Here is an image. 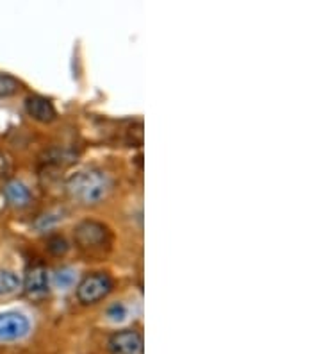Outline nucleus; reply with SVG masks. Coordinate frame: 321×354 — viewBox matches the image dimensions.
Instances as JSON below:
<instances>
[{
  "label": "nucleus",
  "instance_id": "20e7f679",
  "mask_svg": "<svg viewBox=\"0 0 321 354\" xmlns=\"http://www.w3.org/2000/svg\"><path fill=\"white\" fill-rule=\"evenodd\" d=\"M30 331V322L23 313L6 311L0 313V340L14 342L26 338Z\"/></svg>",
  "mask_w": 321,
  "mask_h": 354
},
{
  "label": "nucleus",
  "instance_id": "f8f14e48",
  "mask_svg": "<svg viewBox=\"0 0 321 354\" xmlns=\"http://www.w3.org/2000/svg\"><path fill=\"white\" fill-rule=\"evenodd\" d=\"M47 249L52 252V254L63 256V254H66V252H68L70 245L63 236H59V234H54V236L48 238Z\"/></svg>",
  "mask_w": 321,
  "mask_h": 354
},
{
  "label": "nucleus",
  "instance_id": "423d86ee",
  "mask_svg": "<svg viewBox=\"0 0 321 354\" xmlns=\"http://www.w3.org/2000/svg\"><path fill=\"white\" fill-rule=\"evenodd\" d=\"M23 290L30 299H45L50 294V276L48 270L43 265H36V267L29 268L26 281H23Z\"/></svg>",
  "mask_w": 321,
  "mask_h": 354
},
{
  "label": "nucleus",
  "instance_id": "ddd939ff",
  "mask_svg": "<svg viewBox=\"0 0 321 354\" xmlns=\"http://www.w3.org/2000/svg\"><path fill=\"white\" fill-rule=\"evenodd\" d=\"M107 317H109V320H113V322H124L128 317V308L125 306L124 303H115L113 306H109V310H107Z\"/></svg>",
  "mask_w": 321,
  "mask_h": 354
},
{
  "label": "nucleus",
  "instance_id": "0eeeda50",
  "mask_svg": "<svg viewBox=\"0 0 321 354\" xmlns=\"http://www.w3.org/2000/svg\"><path fill=\"white\" fill-rule=\"evenodd\" d=\"M26 111L30 118H35L36 122L41 124H50L52 120H56L57 113L54 104L41 95H30L26 99Z\"/></svg>",
  "mask_w": 321,
  "mask_h": 354
},
{
  "label": "nucleus",
  "instance_id": "9b49d317",
  "mask_svg": "<svg viewBox=\"0 0 321 354\" xmlns=\"http://www.w3.org/2000/svg\"><path fill=\"white\" fill-rule=\"evenodd\" d=\"M18 90H20V82H18V79H14L13 75L2 74V72H0V99L14 95V93H18Z\"/></svg>",
  "mask_w": 321,
  "mask_h": 354
},
{
  "label": "nucleus",
  "instance_id": "9d476101",
  "mask_svg": "<svg viewBox=\"0 0 321 354\" xmlns=\"http://www.w3.org/2000/svg\"><path fill=\"white\" fill-rule=\"evenodd\" d=\"M75 277H77V272L70 267L59 268L54 276V283H56L57 288L61 290H68L75 285Z\"/></svg>",
  "mask_w": 321,
  "mask_h": 354
},
{
  "label": "nucleus",
  "instance_id": "6e6552de",
  "mask_svg": "<svg viewBox=\"0 0 321 354\" xmlns=\"http://www.w3.org/2000/svg\"><path fill=\"white\" fill-rule=\"evenodd\" d=\"M4 195L6 199L9 201V204H13L14 207L29 206L30 199H32L29 188L20 181H9L8 185L4 186Z\"/></svg>",
  "mask_w": 321,
  "mask_h": 354
},
{
  "label": "nucleus",
  "instance_id": "1a4fd4ad",
  "mask_svg": "<svg viewBox=\"0 0 321 354\" xmlns=\"http://www.w3.org/2000/svg\"><path fill=\"white\" fill-rule=\"evenodd\" d=\"M21 288V279L11 270H0V297L17 294Z\"/></svg>",
  "mask_w": 321,
  "mask_h": 354
},
{
  "label": "nucleus",
  "instance_id": "f03ea898",
  "mask_svg": "<svg viewBox=\"0 0 321 354\" xmlns=\"http://www.w3.org/2000/svg\"><path fill=\"white\" fill-rule=\"evenodd\" d=\"M73 238L84 251H104V247L111 243V231L102 222L82 221L73 229Z\"/></svg>",
  "mask_w": 321,
  "mask_h": 354
},
{
  "label": "nucleus",
  "instance_id": "39448f33",
  "mask_svg": "<svg viewBox=\"0 0 321 354\" xmlns=\"http://www.w3.org/2000/svg\"><path fill=\"white\" fill-rule=\"evenodd\" d=\"M107 347L111 354H142L143 337L134 329H121L109 338Z\"/></svg>",
  "mask_w": 321,
  "mask_h": 354
},
{
  "label": "nucleus",
  "instance_id": "7ed1b4c3",
  "mask_svg": "<svg viewBox=\"0 0 321 354\" xmlns=\"http://www.w3.org/2000/svg\"><path fill=\"white\" fill-rule=\"evenodd\" d=\"M115 288V281L109 274L95 272L86 276L77 286V299L82 304H95L106 299Z\"/></svg>",
  "mask_w": 321,
  "mask_h": 354
},
{
  "label": "nucleus",
  "instance_id": "f257e3e1",
  "mask_svg": "<svg viewBox=\"0 0 321 354\" xmlns=\"http://www.w3.org/2000/svg\"><path fill=\"white\" fill-rule=\"evenodd\" d=\"M113 190L111 176L104 170L90 169L73 174L66 181V192L82 206H97L107 199Z\"/></svg>",
  "mask_w": 321,
  "mask_h": 354
},
{
  "label": "nucleus",
  "instance_id": "4468645a",
  "mask_svg": "<svg viewBox=\"0 0 321 354\" xmlns=\"http://www.w3.org/2000/svg\"><path fill=\"white\" fill-rule=\"evenodd\" d=\"M9 170V160L0 152V177H4V174Z\"/></svg>",
  "mask_w": 321,
  "mask_h": 354
}]
</instances>
